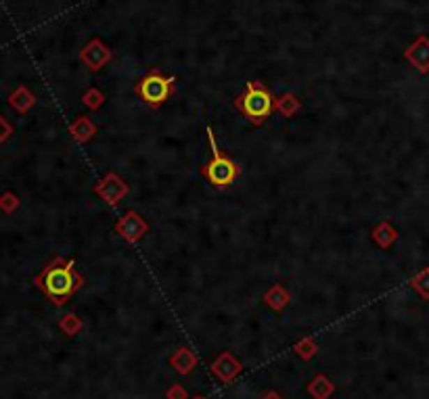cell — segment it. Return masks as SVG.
<instances>
[{
  "label": "cell",
  "mask_w": 429,
  "mask_h": 399,
  "mask_svg": "<svg viewBox=\"0 0 429 399\" xmlns=\"http://www.w3.org/2000/svg\"><path fill=\"white\" fill-rule=\"evenodd\" d=\"M38 284L42 286V290L52 299V303L63 305L82 284H84V276L75 272L73 261H65V259H54L44 274L38 278Z\"/></svg>",
  "instance_id": "obj_1"
},
{
  "label": "cell",
  "mask_w": 429,
  "mask_h": 399,
  "mask_svg": "<svg viewBox=\"0 0 429 399\" xmlns=\"http://www.w3.org/2000/svg\"><path fill=\"white\" fill-rule=\"evenodd\" d=\"M234 107L253 123H264L274 111V96L259 81H247L245 92L234 100Z\"/></svg>",
  "instance_id": "obj_2"
},
{
  "label": "cell",
  "mask_w": 429,
  "mask_h": 399,
  "mask_svg": "<svg viewBox=\"0 0 429 399\" xmlns=\"http://www.w3.org/2000/svg\"><path fill=\"white\" fill-rule=\"evenodd\" d=\"M207 138H209V146H211V161L207 165L201 167V173L209 180V184H213L216 188H228L236 178H239V165L234 161H230L228 157H224L218 150L216 138L211 127H207Z\"/></svg>",
  "instance_id": "obj_3"
},
{
  "label": "cell",
  "mask_w": 429,
  "mask_h": 399,
  "mask_svg": "<svg viewBox=\"0 0 429 399\" xmlns=\"http://www.w3.org/2000/svg\"><path fill=\"white\" fill-rule=\"evenodd\" d=\"M174 92V77H163L159 71H151L136 84V94L149 107L163 104Z\"/></svg>",
  "instance_id": "obj_4"
},
{
  "label": "cell",
  "mask_w": 429,
  "mask_h": 399,
  "mask_svg": "<svg viewBox=\"0 0 429 399\" xmlns=\"http://www.w3.org/2000/svg\"><path fill=\"white\" fill-rule=\"evenodd\" d=\"M94 192L107 203V205H117L126 194H128V184L113 171H109L96 186Z\"/></svg>",
  "instance_id": "obj_5"
},
{
  "label": "cell",
  "mask_w": 429,
  "mask_h": 399,
  "mask_svg": "<svg viewBox=\"0 0 429 399\" xmlns=\"http://www.w3.org/2000/svg\"><path fill=\"white\" fill-rule=\"evenodd\" d=\"M117 234L128 240V242H138L146 232H149V224L144 221V217L136 211H128L117 224H115Z\"/></svg>",
  "instance_id": "obj_6"
},
{
  "label": "cell",
  "mask_w": 429,
  "mask_h": 399,
  "mask_svg": "<svg viewBox=\"0 0 429 399\" xmlns=\"http://www.w3.org/2000/svg\"><path fill=\"white\" fill-rule=\"evenodd\" d=\"M109 58H111V52L100 40H90V44L82 50V61L88 65L90 71L100 69Z\"/></svg>",
  "instance_id": "obj_7"
},
{
  "label": "cell",
  "mask_w": 429,
  "mask_h": 399,
  "mask_svg": "<svg viewBox=\"0 0 429 399\" xmlns=\"http://www.w3.org/2000/svg\"><path fill=\"white\" fill-rule=\"evenodd\" d=\"M406 58L421 71L427 73L429 71V40L425 36H421L408 50H406Z\"/></svg>",
  "instance_id": "obj_8"
},
{
  "label": "cell",
  "mask_w": 429,
  "mask_h": 399,
  "mask_svg": "<svg viewBox=\"0 0 429 399\" xmlns=\"http://www.w3.org/2000/svg\"><path fill=\"white\" fill-rule=\"evenodd\" d=\"M370 236H372V240H375L381 249H389V247L398 240V230L385 219V221L377 224V228L370 232Z\"/></svg>",
  "instance_id": "obj_9"
},
{
  "label": "cell",
  "mask_w": 429,
  "mask_h": 399,
  "mask_svg": "<svg viewBox=\"0 0 429 399\" xmlns=\"http://www.w3.org/2000/svg\"><path fill=\"white\" fill-rule=\"evenodd\" d=\"M264 301H266L274 311H280V309L291 301V295H289L287 288H283L280 284H272V286L264 292Z\"/></svg>",
  "instance_id": "obj_10"
},
{
  "label": "cell",
  "mask_w": 429,
  "mask_h": 399,
  "mask_svg": "<svg viewBox=\"0 0 429 399\" xmlns=\"http://www.w3.org/2000/svg\"><path fill=\"white\" fill-rule=\"evenodd\" d=\"M241 370V366H239V361L236 359H232L228 353H224L216 363H213V374H218L224 382H228L236 372Z\"/></svg>",
  "instance_id": "obj_11"
},
{
  "label": "cell",
  "mask_w": 429,
  "mask_h": 399,
  "mask_svg": "<svg viewBox=\"0 0 429 399\" xmlns=\"http://www.w3.org/2000/svg\"><path fill=\"white\" fill-rule=\"evenodd\" d=\"M274 109H276L283 117L293 119L295 113L301 109V102H299L293 94H283L280 98H274Z\"/></svg>",
  "instance_id": "obj_12"
},
{
  "label": "cell",
  "mask_w": 429,
  "mask_h": 399,
  "mask_svg": "<svg viewBox=\"0 0 429 399\" xmlns=\"http://www.w3.org/2000/svg\"><path fill=\"white\" fill-rule=\"evenodd\" d=\"M94 134H96V125H94V121L88 119V117H80V119L71 125V136H73L77 142H88Z\"/></svg>",
  "instance_id": "obj_13"
},
{
  "label": "cell",
  "mask_w": 429,
  "mask_h": 399,
  "mask_svg": "<svg viewBox=\"0 0 429 399\" xmlns=\"http://www.w3.org/2000/svg\"><path fill=\"white\" fill-rule=\"evenodd\" d=\"M410 284H412V288L427 301V299H429V267L421 269V272L410 280Z\"/></svg>",
  "instance_id": "obj_14"
},
{
  "label": "cell",
  "mask_w": 429,
  "mask_h": 399,
  "mask_svg": "<svg viewBox=\"0 0 429 399\" xmlns=\"http://www.w3.org/2000/svg\"><path fill=\"white\" fill-rule=\"evenodd\" d=\"M172 363L176 366L178 372H190V368L195 363V357L188 353V349H178V353L172 357Z\"/></svg>",
  "instance_id": "obj_15"
},
{
  "label": "cell",
  "mask_w": 429,
  "mask_h": 399,
  "mask_svg": "<svg viewBox=\"0 0 429 399\" xmlns=\"http://www.w3.org/2000/svg\"><path fill=\"white\" fill-rule=\"evenodd\" d=\"M331 391H333V384H329V380H326L324 376L314 378L312 384H310V393H312L316 399H324Z\"/></svg>",
  "instance_id": "obj_16"
},
{
  "label": "cell",
  "mask_w": 429,
  "mask_h": 399,
  "mask_svg": "<svg viewBox=\"0 0 429 399\" xmlns=\"http://www.w3.org/2000/svg\"><path fill=\"white\" fill-rule=\"evenodd\" d=\"M103 100H105V96H103L96 88H90V90L84 94V102H86V107H90L92 111H96V109L103 104Z\"/></svg>",
  "instance_id": "obj_17"
},
{
  "label": "cell",
  "mask_w": 429,
  "mask_h": 399,
  "mask_svg": "<svg viewBox=\"0 0 429 399\" xmlns=\"http://www.w3.org/2000/svg\"><path fill=\"white\" fill-rule=\"evenodd\" d=\"M314 351V347H310V341H306V343H301V345H297V353H301L303 357H310V353Z\"/></svg>",
  "instance_id": "obj_18"
},
{
  "label": "cell",
  "mask_w": 429,
  "mask_h": 399,
  "mask_svg": "<svg viewBox=\"0 0 429 399\" xmlns=\"http://www.w3.org/2000/svg\"><path fill=\"white\" fill-rule=\"evenodd\" d=\"M170 397H172V399H184V391H182L180 386H174V389L170 391Z\"/></svg>",
  "instance_id": "obj_19"
},
{
  "label": "cell",
  "mask_w": 429,
  "mask_h": 399,
  "mask_svg": "<svg viewBox=\"0 0 429 399\" xmlns=\"http://www.w3.org/2000/svg\"><path fill=\"white\" fill-rule=\"evenodd\" d=\"M6 134H8V127H6V125H4V123L0 121V140H2V138H4Z\"/></svg>",
  "instance_id": "obj_20"
}]
</instances>
